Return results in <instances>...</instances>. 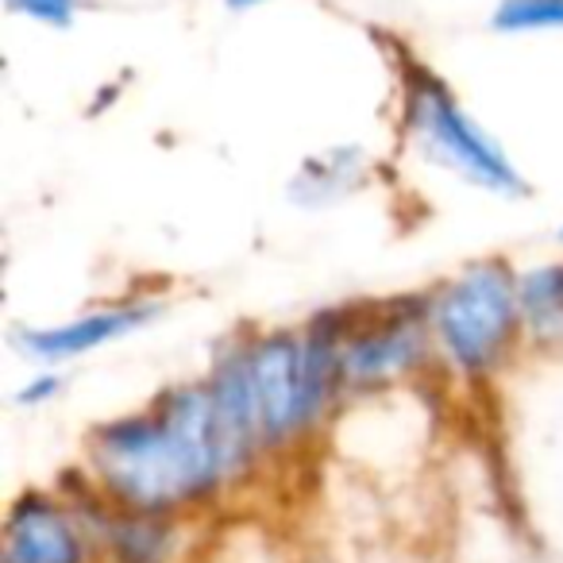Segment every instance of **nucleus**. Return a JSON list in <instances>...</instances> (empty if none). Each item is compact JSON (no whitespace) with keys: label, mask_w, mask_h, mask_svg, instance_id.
<instances>
[{"label":"nucleus","mask_w":563,"mask_h":563,"mask_svg":"<svg viewBox=\"0 0 563 563\" xmlns=\"http://www.w3.org/2000/svg\"><path fill=\"white\" fill-rule=\"evenodd\" d=\"M81 467L117 506L224 517L266 475V460L232 437L201 375L174 378L81 440Z\"/></svg>","instance_id":"obj_1"},{"label":"nucleus","mask_w":563,"mask_h":563,"mask_svg":"<svg viewBox=\"0 0 563 563\" xmlns=\"http://www.w3.org/2000/svg\"><path fill=\"white\" fill-rule=\"evenodd\" d=\"M355 298L313 309L298 324H243L258 444L271 467L313 452L347 406L340 347Z\"/></svg>","instance_id":"obj_2"},{"label":"nucleus","mask_w":563,"mask_h":563,"mask_svg":"<svg viewBox=\"0 0 563 563\" xmlns=\"http://www.w3.org/2000/svg\"><path fill=\"white\" fill-rule=\"evenodd\" d=\"M517 278L521 266L514 258L483 255L424 286L437 383L490 394L529 360Z\"/></svg>","instance_id":"obj_3"},{"label":"nucleus","mask_w":563,"mask_h":563,"mask_svg":"<svg viewBox=\"0 0 563 563\" xmlns=\"http://www.w3.org/2000/svg\"><path fill=\"white\" fill-rule=\"evenodd\" d=\"M394 86H398V132L437 170L452 174L467 189L498 201L529 197V178L501 140L463 104L452 81L421 55L394 43Z\"/></svg>","instance_id":"obj_4"},{"label":"nucleus","mask_w":563,"mask_h":563,"mask_svg":"<svg viewBox=\"0 0 563 563\" xmlns=\"http://www.w3.org/2000/svg\"><path fill=\"white\" fill-rule=\"evenodd\" d=\"M340 378L347 406L417 390L437 378L424 286L383 298H355L352 329L340 347Z\"/></svg>","instance_id":"obj_5"},{"label":"nucleus","mask_w":563,"mask_h":563,"mask_svg":"<svg viewBox=\"0 0 563 563\" xmlns=\"http://www.w3.org/2000/svg\"><path fill=\"white\" fill-rule=\"evenodd\" d=\"M55 486L74 498L86 514L97 540L101 563H209L217 548L220 517L163 514V509H135L109 501L89 471L78 463L55 478Z\"/></svg>","instance_id":"obj_6"},{"label":"nucleus","mask_w":563,"mask_h":563,"mask_svg":"<svg viewBox=\"0 0 563 563\" xmlns=\"http://www.w3.org/2000/svg\"><path fill=\"white\" fill-rule=\"evenodd\" d=\"M166 317V298L155 290H128L117 298H101L78 313L51 324H20L12 332V352L24 355L32 367H66L109 352L112 344L140 336L143 329Z\"/></svg>","instance_id":"obj_7"},{"label":"nucleus","mask_w":563,"mask_h":563,"mask_svg":"<svg viewBox=\"0 0 563 563\" xmlns=\"http://www.w3.org/2000/svg\"><path fill=\"white\" fill-rule=\"evenodd\" d=\"M0 563H101L86 514L55 483L24 486L4 509Z\"/></svg>","instance_id":"obj_8"},{"label":"nucleus","mask_w":563,"mask_h":563,"mask_svg":"<svg viewBox=\"0 0 563 563\" xmlns=\"http://www.w3.org/2000/svg\"><path fill=\"white\" fill-rule=\"evenodd\" d=\"M371 178H375V163L360 143H332L294 166L286 197L306 212H324L360 197Z\"/></svg>","instance_id":"obj_9"},{"label":"nucleus","mask_w":563,"mask_h":563,"mask_svg":"<svg viewBox=\"0 0 563 563\" xmlns=\"http://www.w3.org/2000/svg\"><path fill=\"white\" fill-rule=\"evenodd\" d=\"M517 298L529 360H563V255L521 266Z\"/></svg>","instance_id":"obj_10"},{"label":"nucleus","mask_w":563,"mask_h":563,"mask_svg":"<svg viewBox=\"0 0 563 563\" xmlns=\"http://www.w3.org/2000/svg\"><path fill=\"white\" fill-rule=\"evenodd\" d=\"M490 32L501 40L563 35V0H498L490 9Z\"/></svg>","instance_id":"obj_11"},{"label":"nucleus","mask_w":563,"mask_h":563,"mask_svg":"<svg viewBox=\"0 0 563 563\" xmlns=\"http://www.w3.org/2000/svg\"><path fill=\"white\" fill-rule=\"evenodd\" d=\"M4 12L43 32H74L86 16V0H4Z\"/></svg>","instance_id":"obj_12"},{"label":"nucleus","mask_w":563,"mask_h":563,"mask_svg":"<svg viewBox=\"0 0 563 563\" xmlns=\"http://www.w3.org/2000/svg\"><path fill=\"white\" fill-rule=\"evenodd\" d=\"M70 390V371L66 367H32L24 375V383L16 386V406L32 409V413H43V409L58 406Z\"/></svg>","instance_id":"obj_13"},{"label":"nucleus","mask_w":563,"mask_h":563,"mask_svg":"<svg viewBox=\"0 0 563 563\" xmlns=\"http://www.w3.org/2000/svg\"><path fill=\"white\" fill-rule=\"evenodd\" d=\"M232 16H251V12H263L271 9V4H278V0H220Z\"/></svg>","instance_id":"obj_14"},{"label":"nucleus","mask_w":563,"mask_h":563,"mask_svg":"<svg viewBox=\"0 0 563 563\" xmlns=\"http://www.w3.org/2000/svg\"><path fill=\"white\" fill-rule=\"evenodd\" d=\"M555 240H560V247H563V228H560V232H555Z\"/></svg>","instance_id":"obj_15"}]
</instances>
